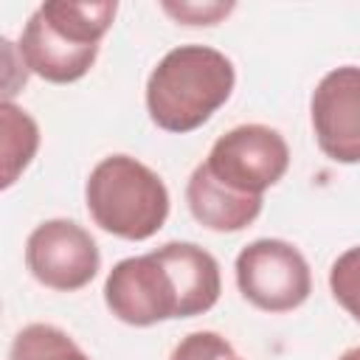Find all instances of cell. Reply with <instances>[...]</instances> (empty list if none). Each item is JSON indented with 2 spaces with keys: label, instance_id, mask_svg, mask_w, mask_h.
<instances>
[{
  "label": "cell",
  "instance_id": "6da1fadb",
  "mask_svg": "<svg viewBox=\"0 0 360 360\" xmlns=\"http://www.w3.org/2000/svg\"><path fill=\"white\" fill-rule=\"evenodd\" d=\"M233 62L211 45H177L146 79V112L155 127L183 135L200 129L233 93Z\"/></svg>",
  "mask_w": 360,
  "mask_h": 360
},
{
  "label": "cell",
  "instance_id": "7a4b0ae2",
  "mask_svg": "<svg viewBox=\"0 0 360 360\" xmlns=\"http://www.w3.org/2000/svg\"><path fill=\"white\" fill-rule=\"evenodd\" d=\"M84 202L101 231L129 242L155 236L169 217L166 183L129 155H107L93 166L84 183Z\"/></svg>",
  "mask_w": 360,
  "mask_h": 360
},
{
  "label": "cell",
  "instance_id": "3957f363",
  "mask_svg": "<svg viewBox=\"0 0 360 360\" xmlns=\"http://www.w3.org/2000/svg\"><path fill=\"white\" fill-rule=\"evenodd\" d=\"M236 287L262 312H292L312 292V273L304 253L284 239H256L233 262Z\"/></svg>",
  "mask_w": 360,
  "mask_h": 360
},
{
  "label": "cell",
  "instance_id": "277c9868",
  "mask_svg": "<svg viewBox=\"0 0 360 360\" xmlns=\"http://www.w3.org/2000/svg\"><path fill=\"white\" fill-rule=\"evenodd\" d=\"M202 163L222 186L262 197L290 169V146L273 127L239 124L214 141Z\"/></svg>",
  "mask_w": 360,
  "mask_h": 360
},
{
  "label": "cell",
  "instance_id": "5b68a950",
  "mask_svg": "<svg viewBox=\"0 0 360 360\" xmlns=\"http://www.w3.org/2000/svg\"><path fill=\"white\" fill-rule=\"evenodd\" d=\"M104 304L129 326H152L169 318H183L180 290L160 248L143 256L121 259L107 273Z\"/></svg>",
  "mask_w": 360,
  "mask_h": 360
},
{
  "label": "cell",
  "instance_id": "8992f818",
  "mask_svg": "<svg viewBox=\"0 0 360 360\" xmlns=\"http://www.w3.org/2000/svg\"><path fill=\"white\" fill-rule=\"evenodd\" d=\"M101 264V253L90 231L73 219H45L25 239V267L31 276L59 292L87 287Z\"/></svg>",
  "mask_w": 360,
  "mask_h": 360
},
{
  "label": "cell",
  "instance_id": "52a82bcc",
  "mask_svg": "<svg viewBox=\"0 0 360 360\" xmlns=\"http://www.w3.org/2000/svg\"><path fill=\"white\" fill-rule=\"evenodd\" d=\"M309 118L321 152L335 163H360V68L329 70L312 90Z\"/></svg>",
  "mask_w": 360,
  "mask_h": 360
},
{
  "label": "cell",
  "instance_id": "ba28073f",
  "mask_svg": "<svg viewBox=\"0 0 360 360\" xmlns=\"http://www.w3.org/2000/svg\"><path fill=\"white\" fill-rule=\"evenodd\" d=\"M20 59L22 65L37 73L45 82L53 84H68V82H79L96 62L98 56V45H79L73 39H68L65 34H59L45 14L37 8L22 34H20Z\"/></svg>",
  "mask_w": 360,
  "mask_h": 360
},
{
  "label": "cell",
  "instance_id": "9c48e42d",
  "mask_svg": "<svg viewBox=\"0 0 360 360\" xmlns=\"http://www.w3.org/2000/svg\"><path fill=\"white\" fill-rule=\"evenodd\" d=\"M186 202H188L191 217L200 225H205L208 231L233 233V231L248 228L262 214L264 200L250 197V194H239V191L222 186L219 180L211 177L205 163H200L186 183Z\"/></svg>",
  "mask_w": 360,
  "mask_h": 360
},
{
  "label": "cell",
  "instance_id": "30bf717a",
  "mask_svg": "<svg viewBox=\"0 0 360 360\" xmlns=\"http://www.w3.org/2000/svg\"><path fill=\"white\" fill-rule=\"evenodd\" d=\"M160 253L174 273L180 304H183V318L208 312L219 301V292H222L217 259L194 242H166L160 245Z\"/></svg>",
  "mask_w": 360,
  "mask_h": 360
},
{
  "label": "cell",
  "instance_id": "8fae6325",
  "mask_svg": "<svg viewBox=\"0 0 360 360\" xmlns=\"http://www.w3.org/2000/svg\"><path fill=\"white\" fill-rule=\"evenodd\" d=\"M0 127H3V188H8L34 160L39 149V127L14 101L0 104Z\"/></svg>",
  "mask_w": 360,
  "mask_h": 360
},
{
  "label": "cell",
  "instance_id": "7c38bea8",
  "mask_svg": "<svg viewBox=\"0 0 360 360\" xmlns=\"http://www.w3.org/2000/svg\"><path fill=\"white\" fill-rule=\"evenodd\" d=\"M8 360H90V357L65 329L53 323H28L14 335Z\"/></svg>",
  "mask_w": 360,
  "mask_h": 360
},
{
  "label": "cell",
  "instance_id": "4fadbf2b",
  "mask_svg": "<svg viewBox=\"0 0 360 360\" xmlns=\"http://www.w3.org/2000/svg\"><path fill=\"white\" fill-rule=\"evenodd\" d=\"M329 290L335 301L360 323V245L343 250L329 267Z\"/></svg>",
  "mask_w": 360,
  "mask_h": 360
},
{
  "label": "cell",
  "instance_id": "5bb4252c",
  "mask_svg": "<svg viewBox=\"0 0 360 360\" xmlns=\"http://www.w3.org/2000/svg\"><path fill=\"white\" fill-rule=\"evenodd\" d=\"M233 354V346L211 329L186 335L169 354V360H225Z\"/></svg>",
  "mask_w": 360,
  "mask_h": 360
},
{
  "label": "cell",
  "instance_id": "9a60e30c",
  "mask_svg": "<svg viewBox=\"0 0 360 360\" xmlns=\"http://www.w3.org/2000/svg\"><path fill=\"white\" fill-rule=\"evenodd\" d=\"M163 8L172 14V17H177L180 22H186V25H214L219 17H225L233 6L228 3V6H222V3H180V6H174V3H163Z\"/></svg>",
  "mask_w": 360,
  "mask_h": 360
},
{
  "label": "cell",
  "instance_id": "2e32d148",
  "mask_svg": "<svg viewBox=\"0 0 360 360\" xmlns=\"http://www.w3.org/2000/svg\"><path fill=\"white\" fill-rule=\"evenodd\" d=\"M338 360H360V346H354V349H346Z\"/></svg>",
  "mask_w": 360,
  "mask_h": 360
},
{
  "label": "cell",
  "instance_id": "e0dca14e",
  "mask_svg": "<svg viewBox=\"0 0 360 360\" xmlns=\"http://www.w3.org/2000/svg\"><path fill=\"white\" fill-rule=\"evenodd\" d=\"M225 360H242V357H236V352H233V354H231V357H225Z\"/></svg>",
  "mask_w": 360,
  "mask_h": 360
}]
</instances>
